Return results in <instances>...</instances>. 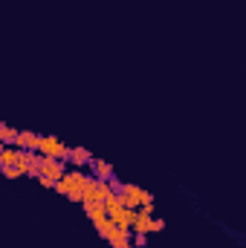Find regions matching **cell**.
Here are the masks:
<instances>
[{"mask_svg": "<svg viewBox=\"0 0 246 248\" xmlns=\"http://www.w3.org/2000/svg\"><path fill=\"white\" fill-rule=\"evenodd\" d=\"M154 231H165V219L154 217V228H151V234H154Z\"/></svg>", "mask_w": 246, "mask_h": 248, "instance_id": "17", "label": "cell"}, {"mask_svg": "<svg viewBox=\"0 0 246 248\" xmlns=\"http://www.w3.org/2000/svg\"><path fill=\"white\" fill-rule=\"evenodd\" d=\"M90 170H93V176L96 179H105V182H110V179H116V173H113V165H107L105 159H90V165H87Z\"/></svg>", "mask_w": 246, "mask_h": 248, "instance_id": "9", "label": "cell"}, {"mask_svg": "<svg viewBox=\"0 0 246 248\" xmlns=\"http://www.w3.org/2000/svg\"><path fill=\"white\" fill-rule=\"evenodd\" d=\"M105 240L113 248H127V246H133V228H119V225H113Z\"/></svg>", "mask_w": 246, "mask_h": 248, "instance_id": "8", "label": "cell"}, {"mask_svg": "<svg viewBox=\"0 0 246 248\" xmlns=\"http://www.w3.org/2000/svg\"><path fill=\"white\" fill-rule=\"evenodd\" d=\"M116 193V187L113 182H105V179H90V185H87V193H84V202H107L110 196ZM81 202V205H84Z\"/></svg>", "mask_w": 246, "mask_h": 248, "instance_id": "5", "label": "cell"}, {"mask_svg": "<svg viewBox=\"0 0 246 248\" xmlns=\"http://www.w3.org/2000/svg\"><path fill=\"white\" fill-rule=\"evenodd\" d=\"M127 248H136V246H127Z\"/></svg>", "mask_w": 246, "mask_h": 248, "instance_id": "18", "label": "cell"}, {"mask_svg": "<svg viewBox=\"0 0 246 248\" xmlns=\"http://www.w3.org/2000/svg\"><path fill=\"white\" fill-rule=\"evenodd\" d=\"M90 159H93V153H90L87 147H72V150H70V165H72V168H87Z\"/></svg>", "mask_w": 246, "mask_h": 248, "instance_id": "13", "label": "cell"}, {"mask_svg": "<svg viewBox=\"0 0 246 248\" xmlns=\"http://www.w3.org/2000/svg\"><path fill=\"white\" fill-rule=\"evenodd\" d=\"M3 176H6V179H20V176H26V173L15 165V168H3Z\"/></svg>", "mask_w": 246, "mask_h": 248, "instance_id": "15", "label": "cell"}, {"mask_svg": "<svg viewBox=\"0 0 246 248\" xmlns=\"http://www.w3.org/2000/svg\"><path fill=\"white\" fill-rule=\"evenodd\" d=\"M119 193L124 196V205L133 208V211H139L142 205H154V193L145 190V187H139V185H122Z\"/></svg>", "mask_w": 246, "mask_h": 248, "instance_id": "4", "label": "cell"}, {"mask_svg": "<svg viewBox=\"0 0 246 248\" xmlns=\"http://www.w3.org/2000/svg\"><path fill=\"white\" fill-rule=\"evenodd\" d=\"M133 246L136 248H148V234H133Z\"/></svg>", "mask_w": 246, "mask_h": 248, "instance_id": "16", "label": "cell"}, {"mask_svg": "<svg viewBox=\"0 0 246 248\" xmlns=\"http://www.w3.org/2000/svg\"><path fill=\"white\" fill-rule=\"evenodd\" d=\"M38 144H41V136L38 133H32V130H20L18 133L15 147H20V150H38Z\"/></svg>", "mask_w": 246, "mask_h": 248, "instance_id": "11", "label": "cell"}, {"mask_svg": "<svg viewBox=\"0 0 246 248\" xmlns=\"http://www.w3.org/2000/svg\"><path fill=\"white\" fill-rule=\"evenodd\" d=\"M20 147H15V144H3V150H0V168H15L18 162H20Z\"/></svg>", "mask_w": 246, "mask_h": 248, "instance_id": "12", "label": "cell"}, {"mask_svg": "<svg viewBox=\"0 0 246 248\" xmlns=\"http://www.w3.org/2000/svg\"><path fill=\"white\" fill-rule=\"evenodd\" d=\"M70 150H72V147H67L61 139H55V136H41V144H38V153H41V156L70 162Z\"/></svg>", "mask_w": 246, "mask_h": 248, "instance_id": "3", "label": "cell"}, {"mask_svg": "<svg viewBox=\"0 0 246 248\" xmlns=\"http://www.w3.org/2000/svg\"><path fill=\"white\" fill-rule=\"evenodd\" d=\"M67 176V162L64 159H47L41 162V173H38V182L44 187H55Z\"/></svg>", "mask_w": 246, "mask_h": 248, "instance_id": "2", "label": "cell"}, {"mask_svg": "<svg viewBox=\"0 0 246 248\" xmlns=\"http://www.w3.org/2000/svg\"><path fill=\"white\" fill-rule=\"evenodd\" d=\"M110 219H113V225H119V228H133V222H136V211L127 208V205H122V208H116V211L110 214Z\"/></svg>", "mask_w": 246, "mask_h": 248, "instance_id": "10", "label": "cell"}, {"mask_svg": "<svg viewBox=\"0 0 246 248\" xmlns=\"http://www.w3.org/2000/svg\"><path fill=\"white\" fill-rule=\"evenodd\" d=\"M18 133H20V130H15V127H9V124H0V141H3V144H15V141H18Z\"/></svg>", "mask_w": 246, "mask_h": 248, "instance_id": "14", "label": "cell"}, {"mask_svg": "<svg viewBox=\"0 0 246 248\" xmlns=\"http://www.w3.org/2000/svg\"><path fill=\"white\" fill-rule=\"evenodd\" d=\"M41 162H44V156H41L38 150H23V153H20V162H18V168H20L26 176L38 179V173H41Z\"/></svg>", "mask_w": 246, "mask_h": 248, "instance_id": "6", "label": "cell"}, {"mask_svg": "<svg viewBox=\"0 0 246 248\" xmlns=\"http://www.w3.org/2000/svg\"><path fill=\"white\" fill-rule=\"evenodd\" d=\"M90 179H93V173H84L81 168H75V170H67V176H64L61 182L55 185V190L67 196L70 202H84V193H87V185H90Z\"/></svg>", "mask_w": 246, "mask_h": 248, "instance_id": "1", "label": "cell"}, {"mask_svg": "<svg viewBox=\"0 0 246 248\" xmlns=\"http://www.w3.org/2000/svg\"><path fill=\"white\" fill-rule=\"evenodd\" d=\"M154 228V205H142L136 211V222H133V234H151Z\"/></svg>", "mask_w": 246, "mask_h": 248, "instance_id": "7", "label": "cell"}]
</instances>
